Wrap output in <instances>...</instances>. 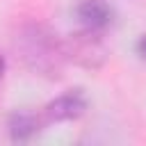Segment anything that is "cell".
I'll return each mask as SVG.
<instances>
[{"label": "cell", "instance_id": "4", "mask_svg": "<svg viewBox=\"0 0 146 146\" xmlns=\"http://www.w3.org/2000/svg\"><path fill=\"white\" fill-rule=\"evenodd\" d=\"M48 125L43 110H30V107H21L16 112L9 114L7 119V130L11 141H30L32 137H36L43 128Z\"/></svg>", "mask_w": 146, "mask_h": 146}, {"label": "cell", "instance_id": "7", "mask_svg": "<svg viewBox=\"0 0 146 146\" xmlns=\"http://www.w3.org/2000/svg\"><path fill=\"white\" fill-rule=\"evenodd\" d=\"M2 73H5V59L0 57V80H2Z\"/></svg>", "mask_w": 146, "mask_h": 146}, {"label": "cell", "instance_id": "1", "mask_svg": "<svg viewBox=\"0 0 146 146\" xmlns=\"http://www.w3.org/2000/svg\"><path fill=\"white\" fill-rule=\"evenodd\" d=\"M14 52L21 59V64L41 78L57 80L62 78L66 52L64 41L43 23H23L14 34Z\"/></svg>", "mask_w": 146, "mask_h": 146}, {"label": "cell", "instance_id": "2", "mask_svg": "<svg viewBox=\"0 0 146 146\" xmlns=\"http://www.w3.org/2000/svg\"><path fill=\"white\" fill-rule=\"evenodd\" d=\"M62 41H64L66 62H73L80 68L98 71V68L105 66V62L110 57V50H107V46L103 41V32L82 27L78 32H71Z\"/></svg>", "mask_w": 146, "mask_h": 146}, {"label": "cell", "instance_id": "5", "mask_svg": "<svg viewBox=\"0 0 146 146\" xmlns=\"http://www.w3.org/2000/svg\"><path fill=\"white\" fill-rule=\"evenodd\" d=\"M75 14H78V21L82 23V27L96 30V32H105L114 21V11L107 5V0H82L78 5Z\"/></svg>", "mask_w": 146, "mask_h": 146}, {"label": "cell", "instance_id": "6", "mask_svg": "<svg viewBox=\"0 0 146 146\" xmlns=\"http://www.w3.org/2000/svg\"><path fill=\"white\" fill-rule=\"evenodd\" d=\"M137 52H139V57L146 62V34H144V36L137 41Z\"/></svg>", "mask_w": 146, "mask_h": 146}, {"label": "cell", "instance_id": "3", "mask_svg": "<svg viewBox=\"0 0 146 146\" xmlns=\"http://www.w3.org/2000/svg\"><path fill=\"white\" fill-rule=\"evenodd\" d=\"M87 94L82 89H68L64 94H59L57 98H52L48 105H43V116L48 123H62V121H73L80 119L87 112Z\"/></svg>", "mask_w": 146, "mask_h": 146}]
</instances>
